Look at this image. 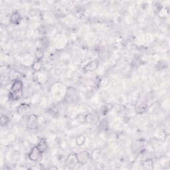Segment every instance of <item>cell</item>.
Instances as JSON below:
<instances>
[{
    "instance_id": "1",
    "label": "cell",
    "mask_w": 170,
    "mask_h": 170,
    "mask_svg": "<svg viewBox=\"0 0 170 170\" xmlns=\"http://www.w3.org/2000/svg\"><path fill=\"white\" fill-rule=\"evenodd\" d=\"M76 156L78 162L79 163L82 164V165H84V164L87 163V162L89 161L90 157L89 153L86 151H82L79 152V153L76 154Z\"/></svg>"
},
{
    "instance_id": "2",
    "label": "cell",
    "mask_w": 170,
    "mask_h": 170,
    "mask_svg": "<svg viewBox=\"0 0 170 170\" xmlns=\"http://www.w3.org/2000/svg\"><path fill=\"white\" fill-rule=\"evenodd\" d=\"M42 154L39 151V150L37 148V147L33 148V149L31 150L30 153L29 154V159L33 161H38L39 160L41 159V157H42Z\"/></svg>"
},
{
    "instance_id": "3",
    "label": "cell",
    "mask_w": 170,
    "mask_h": 170,
    "mask_svg": "<svg viewBox=\"0 0 170 170\" xmlns=\"http://www.w3.org/2000/svg\"><path fill=\"white\" fill-rule=\"evenodd\" d=\"M38 126V117L35 114H32L29 116L27 120V127L29 129L35 130Z\"/></svg>"
},
{
    "instance_id": "4",
    "label": "cell",
    "mask_w": 170,
    "mask_h": 170,
    "mask_svg": "<svg viewBox=\"0 0 170 170\" xmlns=\"http://www.w3.org/2000/svg\"><path fill=\"white\" fill-rule=\"evenodd\" d=\"M98 66V61L94 60L90 61V63H88L87 65H86L84 67V71L86 72H91V71H95Z\"/></svg>"
},
{
    "instance_id": "5",
    "label": "cell",
    "mask_w": 170,
    "mask_h": 170,
    "mask_svg": "<svg viewBox=\"0 0 170 170\" xmlns=\"http://www.w3.org/2000/svg\"><path fill=\"white\" fill-rule=\"evenodd\" d=\"M37 147L41 153H44L45 152H46L47 148H48V144H47L46 140L44 139V138H41V139L39 140Z\"/></svg>"
},
{
    "instance_id": "6",
    "label": "cell",
    "mask_w": 170,
    "mask_h": 170,
    "mask_svg": "<svg viewBox=\"0 0 170 170\" xmlns=\"http://www.w3.org/2000/svg\"><path fill=\"white\" fill-rule=\"evenodd\" d=\"M30 110V106L27 104H21L17 108V112L21 115H25Z\"/></svg>"
},
{
    "instance_id": "7",
    "label": "cell",
    "mask_w": 170,
    "mask_h": 170,
    "mask_svg": "<svg viewBox=\"0 0 170 170\" xmlns=\"http://www.w3.org/2000/svg\"><path fill=\"white\" fill-rule=\"evenodd\" d=\"M21 19V15L18 12H14L12 13L10 17V21L13 24H17L19 23Z\"/></svg>"
},
{
    "instance_id": "8",
    "label": "cell",
    "mask_w": 170,
    "mask_h": 170,
    "mask_svg": "<svg viewBox=\"0 0 170 170\" xmlns=\"http://www.w3.org/2000/svg\"><path fill=\"white\" fill-rule=\"evenodd\" d=\"M67 163H68L69 165H74L76 163H78L76 154H72L69 155L68 158H67Z\"/></svg>"
},
{
    "instance_id": "9",
    "label": "cell",
    "mask_w": 170,
    "mask_h": 170,
    "mask_svg": "<svg viewBox=\"0 0 170 170\" xmlns=\"http://www.w3.org/2000/svg\"><path fill=\"white\" fill-rule=\"evenodd\" d=\"M142 166L144 169H150L153 168V161L152 159H146L142 163Z\"/></svg>"
},
{
    "instance_id": "10",
    "label": "cell",
    "mask_w": 170,
    "mask_h": 170,
    "mask_svg": "<svg viewBox=\"0 0 170 170\" xmlns=\"http://www.w3.org/2000/svg\"><path fill=\"white\" fill-rule=\"evenodd\" d=\"M32 67L35 71H38L42 69L43 64H42V63L41 62V61L39 59V60L36 61L34 63H33V65H32Z\"/></svg>"
},
{
    "instance_id": "11",
    "label": "cell",
    "mask_w": 170,
    "mask_h": 170,
    "mask_svg": "<svg viewBox=\"0 0 170 170\" xmlns=\"http://www.w3.org/2000/svg\"><path fill=\"white\" fill-rule=\"evenodd\" d=\"M146 109V104L144 102H139L138 106H136V110L138 112H143Z\"/></svg>"
},
{
    "instance_id": "12",
    "label": "cell",
    "mask_w": 170,
    "mask_h": 170,
    "mask_svg": "<svg viewBox=\"0 0 170 170\" xmlns=\"http://www.w3.org/2000/svg\"><path fill=\"white\" fill-rule=\"evenodd\" d=\"M0 122H1V126H4L9 122V118L7 116L1 115V118H0Z\"/></svg>"
},
{
    "instance_id": "13",
    "label": "cell",
    "mask_w": 170,
    "mask_h": 170,
    "mask_svg": "<svg viewBox=\"0 0 170 170\" xmlns=\"http://www.w3.org/2000/svg\"><path fill=\"white\" fill-rule=\"evenodd\" d=\"M85 142V137L84 136H79L78 138H76V142L77 144V145L78 146H81Z\"/></svg>"
},
{
    "instance_id": "14",
    "label": "cell",
    "mask_w": 170,
    "mask_h": 170,
    "mask_svg": "<svg viewBox=\"0 0 170 170\" xmlns=\"http://www.w3.org/2000/svg\"><path fill=\"white\" fill-rule=\"evenodd\" d=\"M85 120L88 122V123H92L95 121V118L93 115L92 114H88L86 115V117H85Z\"/></svg>"
}]
</instances>
